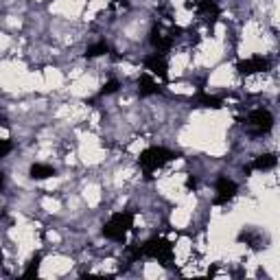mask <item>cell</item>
<instances>
[{"mask_svg": "<svg viewBox=\"0 0 280 280\" xmlns=\"http://www.w3.org/2000/svg\"><path fill=\"white\" fill-rule=\"evenodd\" d=\"M33 2H44V0H33Z\"/></svg>", "mask_w": 280, "mask_h": 280, "instance_id": "1", "label": "cell"}]
</instances>
